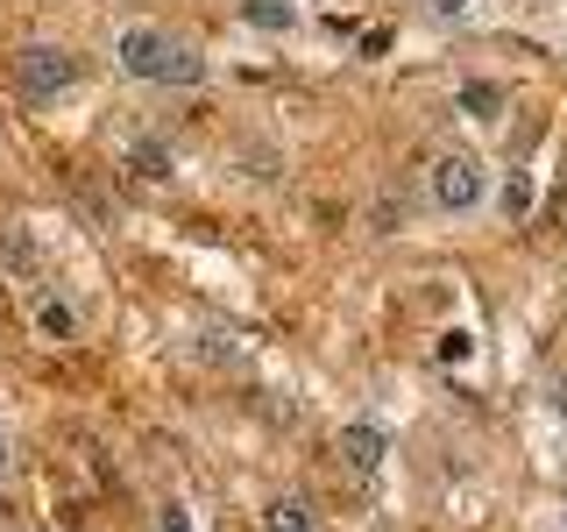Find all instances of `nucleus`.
<instances>
[{"label": "nucleus", "mask_w": 567, "mask_h": 532, "mask_svg": "<svg viewBox=\"0 0 567 532\" xmlns=\"http://www.w3.org/2000/svg\"><path fill=\"white\" fill-rule=\"evenodd\" d=\"M489 200V171L475 150H440L433 171H425V206L447 213V221H461V213H475Z\"/></svg>", "instance_id": "nucleus-2"}, {"label": "nucleus", "mask_w": 567, "mask_h": 532, "mask_svg": "<svg viewBox=\"0 0 567 532\" xmlns=\"http://www.w3.org/2000/svg\"><path fill=\"white\" fill-rule=\"evenodd\" d=\"M554 405H560V419H567V377H560V398H554Z\"/></svg>", "instance_id": "nucleus-14"}, {"label": "nucleus", "mask_w": 567, "mask_h": 532, "mask_svg": "<svg viewBox=\"0 0 567 532\" xmlns=\"http://www.w3.org/2000/svg\"><path fill=\"white\" fill-rule=\"evenodd\" d=\"M8 454H14V448H8V433H0V475H8Z\"/></svg>", "instance_id": "nucleus-13"}, {"label": "nucleus", "mask_w": 567, "mask_h": 532, "mask_svg": "<svg viewBox=\"0 0 567 532\" xmlns=\"http://www.w3.org/2000/svg\"><path fill=\"white\" fill-rule=\"evenodd\" d=\"M262 525H270V532H312V519H306V504H298V497H277V504L262 511Z\"/></svg>", "instance_id": "nucleus-9"}, {"label": "nucleus", "mask_w": 567, "mask_h": 532, "mask_svg": "<svg viewBox=\"0 0 567 532\" xmlns=\"http://www.w3.org/2000/svg\"><path fill=\"white\" fill-rule=\"evenodd\" d=\"M156 532H192V519H185V511H177V504H171V511H164V519H156Z\"/></svg>", "instance_id": "nucleus-12"}, {"label": "nucleus", "mask_w": 567, "mask_h": 532, "mask_svg": "<svg viewBox=\"0 0 567 532\" xmlns=\"http://www.w3.org/2000/svg\"><path fill=\"white\" fill-rule=\"evenodd\" d=\"M468 8H475V0H425V22L454 29V22H468Z\"/></svg>", "instance_id": "nucleus-11"}, {"label": "nucleus", "mask_w": 567, "mask_h": 532, "mask_svg": "<svg viewBox=\"0 0 567 532\" xmlns=\"http://www.w3.org/2000/svg\"><path fill=\"white\" fill-rule=\"evenodd\" d=\"M128 164H135L142 177H171V171H177V156L164 150V142H128Z\"/></svg>", "instance_id": "nucleus-8"}, {"label": "nucleus", "mask_w": 567, "mask_h": 532, "mask_svg": "<svg viewBox=\"0 0 567 532\" xmlns=\"http://www.w3.org/2000/svg\"><path fill=\"white\" fill-rule=\"evenodd\" d=\"M341 454H348V469H377V461H383V433H377V426H348V433H341Z\"/></svg>", "instance_id": "nucleus-6"}, {"label": "nucleus", "mask_w": 567, "mask_h": 532, "mask_svg": "<svg viewBox=\"0 0 567 532\" xmlns=\"http://www.w3.org/2000/svg\"><path fill=\"white\" fill-rule=\"evenodd\" d=\"M114 71L135 85H206L199 43L171 35L164 22H121L114 29Z\"/></svg>", "instance_id": "nucleus-1"}, {"label": "nucleus", "mask_w": 567, "mask_h": 532, "mask_svg": "<svg viewBox=\"0 0 567 532\" xmlns=\"http://www.w3.org/2000/svg\"><path fill=\"white\" fill-rule=\"evenodd\" d=\"M496 206H504L511 221H525V213H532V177H525V171H511V177H504V200H496Z\"/></svg>", "instance_id": "nucleus-10"}, {"label": "nucleus", "mask_w": 567, "mask_h": 532, "mask_svg": "<svg viewBox=\"0 0 567 532\" xmlns=\"http://www.w3.org/2000/svg\"><path fill=\"white\" fill-rule=\"evenodd\" d=\"M14 85H22L29 100H58L79 85V58H71L64 43H22L14 50Z\"/></svg>", "instance_id": "nucleus-3"}, {"label": "nucleus", "mask_w": 567, "mask_h": 532, "mask_svg": "<svg viewBox=\"0 0 567 532\" xmlns=\"http://www.w3.org/2000/svg\"><path fill=\"white\" fill-rule=\"evenodd\" d=\"M461 106H468L475 121H496V114H504V85H489V79H468V85H461Z\"/></svg>", "instance_id": "nucleus-7"}, {"label": "nucleus", "mask_w": 567, "mask_h": 532, "mask_svg": "<svg viewBox=\"0 0 567 532\" xmlns=\"http://www.w3.org/2000/svg\"><path fill=\"white\" fill-rule=\"evenodd\" d=\"M241 22L262 35H291L298 29V0H241Z\"/></svg>", "instance_id": "nucleus-4"}, {"label": "nucleus", "mask_w": 567, "mask_h": 532, "mask_svg": "<svg viewBox=\"0 0 567 532\" xmlns=\"http://www.w3.org/2000/svg\"><path fill=\"white\" fill-rule=\"evenodd\" d=\"M35 334H43V341H71V334H79V306H71V298H35Z\"/></svg>", "instance_id": "nucleus-5"}]
</instances>
